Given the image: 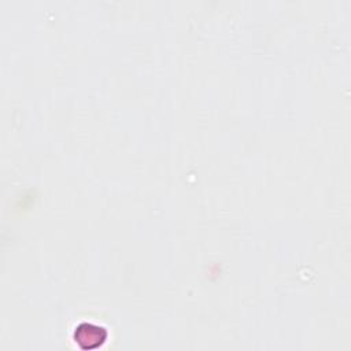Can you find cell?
<instances>
[{
	"label": "cell",
	"mask_w": 351,
	"mask_h": 351,
	"mask_svg": "<svg viewBox=\"0 0 351 351\" xmlns=\"http://www.w3.org/2000/svg\"><path fill=\"white\" fill-rule=\"evenodd\" d=\"M108 332L95 325H80L74 329V340L82 350H95L107 340Z\"/></svg>",
	"instance_id": "6da1fadb"
}]
</instances>
